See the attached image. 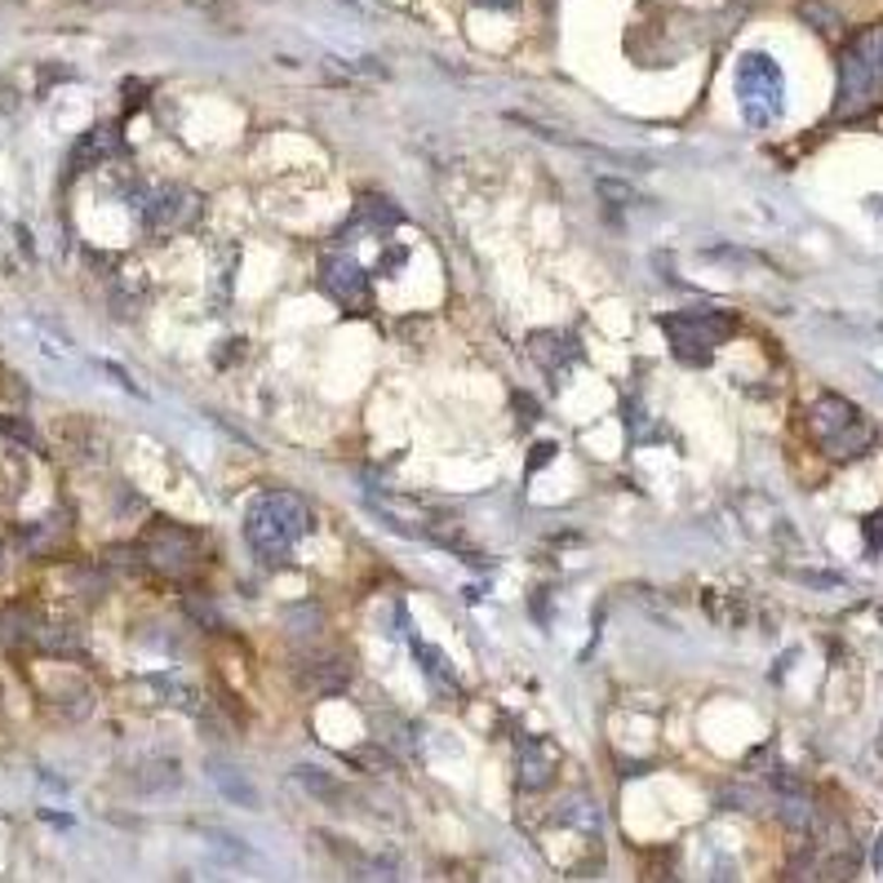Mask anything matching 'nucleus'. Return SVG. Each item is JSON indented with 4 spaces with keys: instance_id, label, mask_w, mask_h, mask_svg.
<instances>
[{
    "instance_id": "nucleus-1",
    "label": "nucleus",
    "mask_w": 883,
    "mask_h": 883,
    "mask_svg": "<svg viewBox=\"0 0 883 883\" xmlns=\"http://www.w3.org/2000/svg\"><path fill=\"white\" fill-rule=\"evenodd\" d=\"M306 528H311L306 506H302L293 493H267V498H258V502L249 506V519H245L249 546L258 550L262 560H276V565L289 556L293 537H302Z\"/></svg>"
},
{
    "instance_id": "nucleus-2",
    "label": "nucleus",
    "mask_w": 883,
    "mask_h": 883,
    "mask_svg": "<svg viewBox=\"0 0 883 883\" xmlns=\"http://www.w3.org/2000/svg\"><path fill=\"white\" fill-rule=\"evenodd\" d=\"M737 93H741V112L755 130L772 125L782 116V93H786V80H782V67L772 63L768 54H746L741 67H737Z\"/></svg>"
},
{
    "instance_id": "nucleus-3",
    "label": "nucleus",
    "mask_w": 883,
    "mask_h": 883,
    "mask_svg": "<svg viewBox=\"0 0 883 883\" xmlns=\"http://www.w3.org/2000/svg\"><path fill=\"white\" fill-rule=\"evenodd\" d=\"M661 328L671 334L675 356H680L684 365H706L711 351L724 343V334H733V315L684 311V315H661Z\"/></svg>"
},
{
    "instance_id": "nucleus-4",
    "label": "nucleus",
    "mask_w": 883,
    "mask_h": 883,
    "mask_svg": "<svg viewBox=\"0 0 883 883\" xmlns=\"http://www.w3.org/2000/svg\"><path fill=\"white\" fill-rule=\"evenodd\" d=\"M147 550H156L152 565H156L160 573H182V569L195 565V541H191V533H182V528H174V524L152 528Z\"/></svg>"
},
{
    "instance_id": "nucleus-5",
    "label": "nucleus",
    "mask_w": 883,
    "mask_h": 883,
    "mask_svg": "<svg viewBox=\"0 0 883 883\" xmlns=\"http://www.w3.org/2000/svg\"><path fill=\"white\" fill-rule=\"evenodd\" d=\"M320 284H324L328 298L351 302V306H360L365 293H369V276H365V267L351 262V258H324V267H320Z\"/></svg>"
},
{
    "instance_id": "nucleus-6",
    "label": "nucleus",
    "mask_w": 883,
    "mask_h": 883,
    "mask_svg": "<svg viewBox=\"0 0 883 883\" xmlns=\"http://www.w3.org/2000/svg\"><path fill=\"white\" fill-rule=\"evenodd\" d=\"M556 746H546V741H537V737H524L519 741V759H515V782L524 786V791H541V786H550V778H556Z\"/></svg>"
},
{
    "instance_id": "nucleus-7",
    "label": "nucleus",
    "mask_w": 883,
    "mask_h": 883,
    "mask_svg": "<svg viewBox=\"0 0 883 883\" xmlns=\"http://www.w3.org/2000/svg\"><path fill=\"white\" fill-rule=\"evenodd\" d=\"M813 431L821 435V445L830 449L835 445V439L848 431V426H857L861 417H857V409L848 404V400H839V395H826V400H817V409H813Z\"/></svg>"
},
{
    "instance_id": "nucleus-8",
    "label": "nucleus",
    "mask_w": 883,
    "mask_h": 883,
    "mask_svg": "<svg viewBox=\"0 0 883 883\" xmlns=\"http://www.w3.org/2000/svg\"><path fill=\"white\" fill-rule=\"evenodd\" d=\"M302 684L315 693H343L351 684V667L343 657H324V661H315V671L302 675Z\"/></svg>"
},
{
    "instance_id": "nucleus-9",
    "label": "nucleus",
    "mask_w": 883,
    "mask_h": 883,
    "mask_svg": "<svg viewBox=\"0 0 883 883\" xmlns=\"http://www.w3.org/2000/svg\"><path fill=\"white\" fill-rule=\"evenodd\" d=\"M293 782L302 786V791H311L315 800H324L328 808H338V800L347 795L343 786H338V778H328L324 768H311V763H302V768H293Z\"/></svg>"
},
{
    "instance_id": "nucleus-10",
    "label": "nucleus",
    "mask_w": 883,
    "mask_h": 883,
    "mask_svg": "<svg viewBox=\"0 0 883 883\" xmlns=\"http://www.w3.org/2000/svg\"><path fill=\"white\" fill-rule=\"evenodd\" d=\"M209 772H213V782H217V791H223L232 804H241V808H258V791L241 778L236 768H227V763H209Z\"/></svg>"
},
{
    "instance_id": "nucleus-11",
    "label": "nucleus",
    "mask_w": 883,
    "mask_h": 883,
    "mask_svg": "<svg viewBox=\"0 0 883 883\" xmlns=\"http://www.w3.org/2000/svg\"><path fill=\"white\" fill-rule=\"evenodd\" d=\"M533 356L550 369L560 356H578V343H573V338H560V334H533Z\"/></svg>"
},
{
    "instance_id": "nucleus-12",
    "label": "nucleus",
    "mask_w": 883,
    "mask_h": 883,
    "mask_svg": "<svg viewBox=\"0 0 883 883\" xmlns=\"http://www.w3.org/2000/svg\"><path fill=\"white\" fill-rule=\"evenodd\" d=\"M80 152H85L89 160H102V156H116V152H121V143H116V134H112V130L102 125V130H93V138H85V147H80Z\"/></svg>"
},
{
    "instance_id": "nucleus-13",
    "label": "nucleus",
    "mask_w": 883,
    "mask_h": 883,
    "mask_svg": "<svg viewBox=\"0 0 883 883\" xmlns=\"http://www.w3.org/2000/svg\"><path fill=\"white\" fill-rule=\"evenodd\" d=\"M595 187H600V195H608L613 204H635V200H639V191H635L630 182H617V178H600Z\"/></svg>"
},
{
    "instance_id": "nucleus-14",
    "label": "nucleus",
    "mask_w": 883,
    "mask_h": 883,
    "mask_svg": "<svg viewBox=\"0 0 883 883\" xmlns=\"http://www.w3.org/2000/svg\"><path fill=\"white\" fill-rule=\"evenodd\" d=\"M800 19H813V27H817V32L839 27V14H830L826 5H817V0H804V5H800Z\"/></svg>"
},
{
    "instance_id": "nucleus-15",
    "label": "nucleus",
    "mask_w": 883,
    "mask_h": 883,
    "mask_svg": "<svg viewBox=\"0 0 883 883\" xmlns=\"http://www.w3.org/2000/svg\"><path fill=\"white\" fill-rule=\"evenodd\" d=\"M782 817H786V826H795V830H804L808 821H813V808L804 804V800H786L782 804Z\"/></svg>"
}]
</instances>
